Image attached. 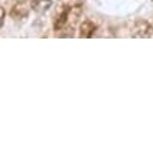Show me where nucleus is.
<instances>
[{
	"instance_id": "20e7f679",
	"label": "nucleus",
	"mask_w": 153,
	"mask_h": 153,
	"mask_svg": "<svg viewBox=\"0 0 153 153\" xmlns=\"http://www.w3.org/2000/svg\"><path fill=\"white\" fill-rule=\"evenodd\" d=\"M53 1L52 0H31L30 1V7L39 13H44L52 6Z\"/></svg>"
},
{
	"instance_id": "39448f33",
	"label": "nucleus",
	"mask_w": 153,
	"mask_h": 153,
	"mask_svg": "<svg viewBox=\"0 0 153 153\" xmlns=\"http://www.w3.org/2000/svg\"><path fill=\"white\" fill-rule=\"evenodd\" d=\"M4 19H5V9L1 7V25L4 24Z\"/></svg>"
},
{
	"instance_id": "f257e3e1",
	"label": "nucleus",
	"mask_w": 153,
	"mask_h": 153,
	"mask_svg": "<svg viewBox=\"0 0 153 153\" xmlns=\"http://www.w3.org/2000/svg\"><path fill=\"white\" fill-rule=\"evenodd\" d=\"M153 35V27L145 19L136 21L131 28V36L134 39H149Z\"/></svg>"
},
{
	"instance_id": "7ed1b4c3",
	"label": "nucleus",
	"mask_w": 153,
	"mask_h": 153,
	"mask_svg": "<svg viewBox=\"0 0 153 153\" xmlns=\"http://www.w3.org/2000/svg\"><path fill=\"white\" fill-rule=\"evenodd\" d=\"M97 30V25L94 22L86 19L80 24V37L81 39H89L94 35Z\"/></svg>"
},
{
	"instance_id": "423d86ee",
	"label": "nucleus",
	"mask_w": 153,
	"mask_h": 153,
	"mask_svg": "<svg viewBox=\"0 0 153 153\" xmlns=\"http://www.w3.org/2000/svg\"><path fill=\"white\" fill-rule=\"evenodd\" d=\"M12 1H16V3H18V1H23V0H12Z\"/></svg>"
},
{
	"instance_id": "f03ea898",
	"label": "nucleus",
	"mask_w": 153,
	"mask_h": 153,
	"mask_svg": "<svg viewBox=\"0 0 153 153\" xmlns=\"http://www.w3.org/2000/svg\"><path fill=\"white\" fill-rule=\"evenodd\" d=\"M24 1V0H23ZM23 1H18L10 11V16L12 19L15 21H23L25 17H28L29 15V9L25 5V3Z\"/></svg>"
}]
</instances>
